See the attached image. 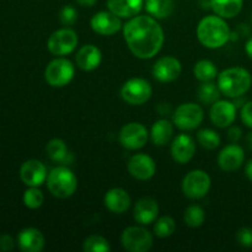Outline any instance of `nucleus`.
<instances>
[{"label": "nucleus", "mask_w": 252, "mask_h": 252, "mask_svg": "<svg viewBox=\"0 0 252 252\" xmlns=\"http://www.w3.org/2000/svg\"><path fill=\"white\" fill-rule=\"evenodd\" d=\"M196 34L199 43L208 49L221 48L231 38L228 22L216 14L204 16L198 22Z\"/></svg>", "instance_id": "obj_2"}, {"label": "nucleus", "mask_w": 252, "mask_h": 252, "mask_svg": "<svg viewBox=\"0 0 252 252\" xmlns=\"http://www.w3.org/2000/svg\"><path fill=\"white\" fill-rule=\"evenodd\" d=\"M159 217V204L152 197H143L138 199L133 209V218L139 225L153 224Z\"/></svg>", "instance_id": "obj_19"}, {"label": "nucleus", "mask_w": 252, "mask_h": 252, "mask_svg": "<svg viewBox=\"0 0 252 252\" xmlns=\"http://www.w3.org/2000/svg\"><path fill=\"white\" fill-rule=\"evenodd\" d=\"M212 186V179L203 170H192L182 179V193L189 199H201L208 194Z\"/></svg>", "instance_id": "obj_9"}, {"label": "nucleus", "mask_w": 252, "mask_h": 252, "mask_svg": "<svg viewBox=\"0 0 252 252\" xmlns=\"http://www.w3.org/2000/svg\"><path fill=\"white\" fill-rule=\"evenodd\" d=\"M184 221L187 226L192 229L199 228L206 221V212L198 204H191L184 213Z\"/></svg>", "instance_id": "obj_30"}, {"label": "nucleus", "mask_w": 252, "mask_h": 252, "mask_svg": "<svg viewBox=\"0 0 252 252\" xmlns=\"http://www.w3.org/2000/svg\"><path fill=\"white\" fill-rule=\"evenodd\" d=\"M217 84L221 95L229 98H236L244 96L250 90L252 76L250 71L243 66H231L219 73Z\"/></svg>", "instance_id": "obj_3"}, {"label": "nucleus", "mask_w": 252, "mask_h": 252, "mask_svg": "<svg viewBox=\"0 0 252 252\" xmlns=\"http://www.w3.org/2000/svg\"><path fill=\"white\" fill-rule=\"evenodd\" d=\"M47 189L59 199L70 198L78 189V177L66 165H58L48 172Z\"/></svg>", "instance_id": "obj_4"}, {"label": "nucleus", "mask_w": 252, "mask_h": 252, "mask_svg": "<svg viewBox=\"0 0 252 252\" xmlns=\"http://www.w3.org/2000/svg\"><path fill=\"white\" fill-rule=\"evenodd\" d=\"M182 73V64L176 57L164 56L158 59L152 69L155 80L160 83H172L177 80Z\"/></svg>", "instance_id": "obj_12"}, {"label": "nucleus", "mask_w": 252, "mask_h": 252, "mask_svg": "<svg viewBox=\"0 0 252 252\" xmlns=\"http://www.w3.org/2000/svg\"><path fill=\"white\" fill-rule=\"evenodd\" d=\"M14 248L15 241L11 236L7 235V234H4V235L0 236V251L7 252L14 250Z\"/></svg>", "instance_id": "obj_38"}, {"label": "nucleus", "mask_w": 252, "mask_h": 252, "mask_svg": "<svg viewBox=\"0 0 252 252\" xmlns=\"http://www.w3.org/2000/svg\"><path fill=\"white\" fill-rule=\"evenodd\" d=\"M245 176L248 177L249 181L252 182V159L249 160L248 164L245 165Z\"/></svg>", "instance_id": "obj_41"}, {"label": "nucleus", "mask_w": 252, "mask_h": 252, "mask_svg": "<svg viewBox=\"0 0 252 252\" xmlns=\"http://www.w3.org/2000/svg\"><path fill=\"white\" fill-rule=\"evenodd\" d=\"M144 7L150 16L157 20H164L174 12L175 0H144Z\"/></svg>", "instance_id": "obj_27"}, {"label": "nucleus", "mask_w": 252, "mask_h": 252, "mask_svg": "<svg viewBox=\"0 0 252 252\" xmlns=\"http://www.w3.org/2000/svg\"><path fill=\"white\" fill-rule=\"evenodd\" d=\"M17 245L24 252H41L46 245V239L38 229L25 228L17 235Z\"/></svg>", "instance_id": "obj_22"}, {"label": "nucleus", "mask_w": 252, "mask_h": 252, "mask_svg": "<svg viewBox=\"0 0 252 252\" xmlns=\"http://www.w3.org/2000/svg\"><path fill=\"white\" fill-rule=\"evenodd\" d=\"M220 89L214 81H203L197 89V97L203 105H213L214 102L220 100Z\"/></svg>", "instance_id": "obj_28"}, {"label": "nucleus", "mask_w": 252, "mask_h": 252, "mask_svg": "<svg viewBox=\"0 0 252 252\" xmlns=\"http://www.w3.org/2000/svg\"><path fill=\"white\" fill-rule=\"evenodd\" d=\"M102 62V52L95 44H85L80 47L75 54V64L83 71H93L100 66Z\"/></svg>", "instance_id": "obj_20"}, {"label": "nucleus", "mask_w": 252, "mask_h": 252, "mask_svg": "<svg viewBox=\"0 0 252 252\" xmlns=\"http://www.w3.org/2000/svg\"><path fill=\"white\" fill-rule=\"evenodd\" d=\"M122 31L128 49L138 59L154 58L164 46V30L158 20L149 14L128 19Z\"/></svg>", "instance_id": "obj_1"}, {"label": "nucleus", "mask_w": 252, "mask_h": 252, "mask_svg": "<svg viewBox=\"0 0 252 252\" xmlns=\"http://www.w3.org/2000/svg\"><path fill=\"white\" fill-rule=\"evenodd\" d=\"M217 161H218V166L223 171H236L243 166L244 161H245V152L240 145H238L236 143H231L220 150L218 158H217Z\"/></svg>", "instance_id": "obj_18"}, {"label": "nucleus", "mask_w": 252, "mask_h": 252, "mask_svg": "<svg viewBox=\"0 0 252 252\" xmlns=\"http://www.w3.org/2000/svg\"><path fill=\"white\" fill-rule=\"evenodd\" d=\"M75 1L83 7H93L97 2V0H75Z\"/></svg>", "instance_id": "obj_40"}, {"label": "nucleus", "mask_w": 252, "mask_h": 252, "mask_svg": "<svg viewBox=\"0 0 252 252\" xmlns=\"http://www.w3.org/2000/svg\"><path fill=\"white\" fill-rule=\"evenodd\" d=\"M236 241L243 248H252V229L244 226L236 231Z\"/></svg>", "instance_id": "obj_36"}, {"label": "nucleus", "mask_w": 252, "mask_h": 252, "mask_svg": "<svg viewBox=\"0 0 252 252\" xmlns=\"http://www.w3.org/2000/svg\"><path fill=\"white\" fill-rule=\"evenodd\" d=\"M197 142L204 149L216 150L217 148L220 147L221 139L220 135L216 130L211 129V128H203L197 133Z\"/></svg>", "instance_id": "obj_32"}, {"label": "nucleus", "mask_w": 252, "mask_h": 252, "mask_svg": "<svg viewBox=\"0 0 252 252\" xmlns=\"http://www.w3.org/2000/svg\"><path fill=\"white\" fill-rule=\"evenodd\" d=\"M59 20L63 26H73L78 21V11L73 5H65L59 12Z\"/></svg>", "instance_id": "obj_35"}, {"label": "nucleus", "mask_w": 252, "mask_h": 252, "mask_svg": "<svg viewBox=\"0 0 252 252\" xmlns=\"http://www.w3.org/2000/svg\"><path fill=\"white\" fill-rule=\"evenodd\" d=\"M121 244L128 252H148L154 245V235L144 225L128 226L121 234Z\"/></svg>", "instance_id": "obj_6"}, {"label": "nucleus", "mask_w": 252, "mask_h": 252, "mask_svg": "<svg viewBox=\"0 0 252 252\" xmlns=\"http://www.w3.org/2000/svg\"><path fill=\"white\" fill-rule=\"evenodd\" d=\"M46 154L52 161L61 165H66L73 160V157L66 147V143L59 138H53L47 143Z\"/></svg>", "instance_id": "obj_25"}, {"label": "nucleus", "mask_w": 252, "mask_h": 252, "mask_svg": "<svg viewBox=\"0 0 252 252\" xmlns=\"http://www.w3.org/2000/svg\"><path fill=\"white\" fill-rule=\"evenodd\" d=\"M127 170L133 179L138 181H148L157 174V164L150 155L139 153L130 157L128 160Z\"/></svg>", "instance_id": "obj_13"}, {"label": "nucleus", "mask_w": 252, "mask_h": 252, "mask_svg": "<svg viewBox=\"0 0 252 252\" xmlns=\"http://www.w3.org/2000/svg\"><path fill=\"white\" fill-rule=\"evenodd\" d=\"M251 21H252V15H251Z\"/></svg>", "instance_id": "obj_44"}, {"label": "nucleus", "mask_w": 252, "mask_h": 252, "mask_svg": "<svg viewBox=\"0 0 252 252\" xmlns=\"http://www.w3.org/2000/svg\"><path fill=\"white\" fill-rule=\"evenodd\" d=\"M75 76V65L65 57H57L47 64L44 79L52 88H64L69 85Z\"/></svg>", "instance_id": "obj_5"}, {"label": "nucleus", "mask_w": 252, "mask_h": 252, "mask_svg": "<svg viewBox=\"0 0 252 252\" xmlns=\"http://www.w3.org/2000/svg\"><path fill=\"white\" fill-rule=\"evenodd\" d=\"M245 52H246V54L249 56V58L252 59V37H250V38L248 39V42H246Z\"/></svg>", "instance_id": "obj_42"}, {"label": "nucleus", "mask_w": 252, "mask_h": 252, "mask_svg": "<svg viewBox=\"0 0 252 252\" xmlns=\"http://www.w3.org/2000/svg\"><path fill=\"white\" fill-rule=\"evenodd\" d=\"M236 115H238V107L235 103L228 100H218L211 105L209 110L212 123L218 128L230 127L235 122Z\"/></svg>", "instance_id": "obj_14"}, {"label": "nucleus", "mask_w": 252, "mask_h": 252, "mask_svg": "<svg viewBox=\"0 0 252 252\" xmlns=\"http://www.w3.org/2000/svg\"><path fill=\"white\" fill-rule=\"evenodd\" d=\"M244 6V0H211V9L223 19L238 16Z\"/></svg>", "instance_id": "obj_26"}, {"label": "nucleus", "mask_w": 252, "mask_h": 252, "mask_svg": "<svg viewBox=\"0 0 252 252\" xmlns=\"http://www.w3.org/2000/svg\"><path fill=\"white\" fill-rule=\"evenodd\" d=\"M153 95V88L147 79H128L121 88V97L125 102L132 106L144 105Z\"/></svg>", "instance_id": "obj_10"}, {"label": "nucleus", "mask_w": 252, "mask_h": 252, "mask_svg": "<svg viewBox=\"0 0 252 252\" xmlns=\"http://www.w3.org/2000/svg\"><path fill=\"white\" fill-rule=\"evenodd\" d=\"M193 75L198 81H213L218 78V68L209 59H201L193 66Z\"/></svg>", "instance_id": "obj_29"}, {"label": "nucleus", "mask_w": 252, "mask_h": 252, "mask_svg": "<svg viewBox=\"0 0 252 252\" xmlns=\"http://www.w3.org/2000/svg\"><path fill=\"white\" fill-rule=\"evenodd\" d=\"M25 207L29 209H38L41 208L44 202L43 192L38 187H29L25 191L24 197H22Z\"/></svg>", "instance_id": "obj_34"}, {"label": "nucleus", "mask_w": 252, "mask_h": 252, "mask_svg": "<svg viewBox=\"0 0 252 252\" xmlns=\"http://www.w3.org/2000/svg\"><path fill=\"white\" fill-rule=\"evenodd\" d=\"M171 157L177 164H187L193 159L196 154V143L194 139L189 134L176 135L171 142V148H170Z\"/></svg>", "instance_id": "obj_17"}, {"label": "nucleus", "mask_w": 252, "mask_h": 252, "mask_svg": "<svg viewBox=\"0 0 252 252\" xmlns=\"http://www.w3.org/2000/svg\"><path fill=\"white\" fill-rule=\"evenodd\" d=\"M228 138L231 143H238L243 138V129L239 126H231L228 130Z\"/></svg>", "instance_id": "obj_39"}, {"label": "nucleus", "mask_w": 252, "mask_h": 252, "mask_svg": "<svg viewBox=\"0 0 252 252\" xmlns=\"http://www.w3.org/2000/svg\"><path fill=\"white\" fill-rule=\"evenodd\" d=\"M107 9L121 19H132L144 7V0H107Z\"/></svg>", "instance_id": "obj_23"}, {"label": "nucleus", "mask_w": 252, "mask_h": 252, "mask_svg": "<svg viewBox=\"0 0 252 252\" xmlns=\"http://www.w3.org/2000/svg\"><path fill=\"white\" fill-rule=\"evenodd\" d=\"M79 44L78 33L70 27H63L49 36L47 41V49L52 56L65 57L73 53Z\"/></svg>", "instance_id": "obj_8"}, {"label": "nucleus", "mask_w": 252, "mask_h": 252, "mask_svg": "<svg viewBox=\"0 0 252 252\" xmlns=\"http://www.w3.org/2000/svg\"><path fill=\"white\" fill-rule=\"evenodd\" d=\"M240 118L241 122L246 126V127L252 129V101H248L243 105L240 110Z\"/></svg>", "instance_id": "obj_37"}, {"label": "nucleus", "mask_w": 252, "mask_h": 252, "mask_svg": "<svg viewBox=\"0 0 252 252\" xmlns=\"http://www.w3.org/2000/svg\"><path fill=\"white\" fill-rule=\"evenodd\" d=\"M150 138L147 127L139 122H129L121 128L118 133L120 144L127 150H139L145 147Z\"/></svg>", "instance_id": "obj_11"}, {"label": "nucleus", "mask_w": 252, "mask_h": 252, "mask_svg": "<svg viewBox=\"0 0 252 252\" xmlns=\"http://www.w3.org/2000/svg\"><path fill=\"white\" fill-rule=\"evenodd\" d=\"M245 142H246V145H248L249 149L252 152V132L248 133V135H246V138H245Z\"/></svg>", "instance_id": "obj_43"}, {"label": "nucleus", "mask_w": 252, "mask_h": 252, "mask_svg": "<svg viewBox=\"0 0 252 252\" xmlns=\"http://www.w3.org/2000/svg\"><path fill=\"white\" fill-rule=\"evenodd\" d=\"M20 180L27 187H39L46 182L48 172L46 165L36 159L25 161L20 167Z\"/></svg>", "instance_id": "obj_16"}, {"label": "nucleus", "mask_w": 252, "mask_h": 252, "mask_svg": "<svg viewBox=\"0 0 252 252\" xmlns=\"http://www.w3.org/2000/svg\"><path fill=\"white\" fill-rule=\"evenodd\" d=\"M204 120V111L196 102H185L176 107L172 115V122L180 130H194L202 125Z\"/></svg>", "instance_id": "obj_7"}, {"label": "nucleus", "mask_w": 252, "mask_h": 252, "mask_svg": "<svg viewBox=\"0 0 252 252\" xmlns=\"http://www.w3.org/2000/svg\"><path fill=\"white\" fill-rule=\"evenodd\" d=\"M83 250L85 252H110V241L101 235H90L84 240Z\"/></svg>", "instance_id": "obj_33"}, {"label": "nucleus", "mask_w": 252, "mask_h": 252, "mask_svg": "<svg viewBox=\"0 0 252 252\" xmlns=\"http://www.w3.org/2000/svg\"><path fill=\"white\" fill-rule=\"evenodd\" d=\"M176 230V223L170 216H162L154 221V235L159 239L170 238Z\"/></svg>", "instance_id": "obj_31"}, {"label": "nucleus", "mask_w": 252, "mask_h": 252, "mask_svg": "<svg viewBox=\"0 0 252 252\" xmlns=\"http://www.w3.org/2000/svg\"><path fill=\"white\" fill-rule=\"evenodd\" d=\"M103 204L106 208L115 214H123L130 208L132 198L126 189L121 187H115L106 192L103 197Z\"/></svg>", "instance_id": "obj_21"}, {"label": "nucleus", "mask_w": 252, "mask_h": 252, "mask_svg": "<svg viewBox=\"0 0 252 252\" xmlns=\"http://www.w3.org/2000/svg\"><path fill=\"white\" fill-rule=\"evenodd\" d=\"M90 26L95 33L101 36H112L123 29L121 17L112 11H98L91 17Z\"/></svg>", "instance_id": "obj_15"}, {"label": "nucleus", "mask_w": 252, "mask_h": 252, "mask_svg": "<svg viewBox=\"0 0 252 252\" xmlns=\"http://www.w3.org/2000/svg\"><path fill=\"white\" fill-rule=\"evenodd\" d=\"M175 125L172 121L160 118L155 121L150 129V140L157 147H165L174 137Z\"/></svg>", "instance_id": "obj_24"}]
</instances>
